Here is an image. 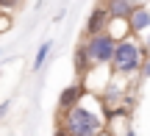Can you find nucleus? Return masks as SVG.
Segmentation results:
<instances>
[{"mask_svg": "<svg viewBox=\"0 0 150 136\" xmlns=\"http://www.w3.org/2000/svg\"><path fill=\"white\" fill-rule=\"evenodd\" d=\"M100 128H103L100 114H95V111H89L86 106L75 103V106H70V109H67L61 131L70 133V136H89V133H97Z\"/></svg>", "mask_w": 150, "mask_h": 136, "instance_id": "f257e3e1", "label": "nucleus"}, {"mask_svg": "<svg viewBox=\"0 0 150 136\" xmlns=\"http://www.w3.org/2000/svg\"><path fill=\"white\" fill-rule=\"evenodd\" d=\"M142 44L136 39H122V42L114 44V53H111V64L120 75H128V72H136L142 67Z\"/></svg>", "mask_w": 150, "mask_h": 136, "instance_id": "f03ea898", "label": "nucleus"}, {"mask_svg": "<svg viewBox=\"0 0 150 136\" xmlns=\"http://www.w3.org/2000/svg\"><path fill=\"white\" fill-rule=\"evenodd\" d=\"M114 36L111 33H106V31H97V33H89V42L83 44V50H86V56H89V61L92 64H108L111 61V53H114Z\"/></svg>", "mask_w": 150, "mask_h": 136, "instance_id": "7ed1b4c3", "label": "nucleus"}, {"mask_svg": "<svg viewBox=\"0 0 150 136\" xmlns=\"http://www.w3.org/2000/svg\"><path fill=\"white\" fill-rule=\"evenodd\" d=\"M150 25V11L147 8H131L128 11V28L134 33H145Z\"/></svg>", "mask_w": 150, "mask_h": 136, "instance_id": "20e7f679", "label": "nucleus"}, {"mask_svg": "<svg viewBox=\"0 0 150 136\" xmlns=\"http://www.w3.org/2000/svg\"><path fill=\"white\" fill-rule=\"evenodd\" d=\"M131 8H134L131 0H108V3H106V11H108L111 20H125Z\"/></svg>", "mask_w": 150, "mask_h": 136, "instance_id": "39448f33", "label": "nucleus"}, {"mask_svg": "<svg viewBox=\"0 0 150 136\" xmlns=\"http://www.w3.org/2000/svg\"><path fill=\"white\" fill-rule=\"evenodd\" d=\"M106 20H108V11L106 8H95L89 17V22H86V33H97L106 28Z\"/></svg>", "mask_w": 150, "mask_h": 136, "instance_id": "423d86ee", "label": "nucleus"}, {"mask_svg": "<svg viewBox=\"0 0 150 136\" xmlns=\"http://www.w3.org/2000/svg\"><path fill=\"white\" fill-rule=\"evenodd\" d=\"M50 50H53V42H42L39 44V50H36V56H33V72H39L45 67V61H47V56H50Z\"/></svg>", "mask_w": 150, "mask_h": 136, "instance_id": "0eeeda50", "label": "nucleus"}, {"mask_svg": "<svg viewBox=\"0 0 150 136\" xmlns=\"http://www.w3.org/2000/svg\"><path fill=\"white\" fill-rule=\"evenodd\" d=\"M81 94H83V92H81V86H67L64 92H61V100H59L61 109H70V106H75V103L81 100Z\"/></svg>", "mask_w": 150, "mask_h": 136, "instance_id": "6e6552de", "label": "nucleus"}, {"mask_svg": "<svg viewBox=\"0 0 150 136\" xmlns=\"http://www.w3.org/2000/svg\"><path fill=\"white\" fill-rule=\"evenodd\" d=\"M20 3H22V0H0V8H3V11H11V8H17Z\"/></svg>", "mask_w": 150, "mask_h": 136, "instance_id": "1a4fd4ad", "label": "nucleus"}, {"mask_svg": "<svg viewBox=\"0 0 150 136\" xmlns=\"http://www.w3.org/2000/svg\"><path fill=\"white\" fill-rule=\"evenodd\" d=\"M142 75H147V78H150V58L145 61V67H142Z\"/></svg>", "mask_w": 150, "mask_h": 136, "instance_id": "9d476101", "label": "nucleus"}, {"mask_svg": "<svg viewBox=\"0 0 150 136\" xmlns=\"http://www.w3.org/2000/svg\"><path fill=\"white\" fill-rule=\"evenodd\" d=\"M6 111H8V103H3V106H0V117H3Z\"/></svg>", "mask_w": 150, "mask_h": 136, "instance_id": "9b49d317", "label": "nucleus"}, {"mask_svg": "<svg viewBox=\"0 0 150 136\" xmlns=\"http://www.w3.org/2000/svg\"><path fill=\"white\" fill-rule=\"evenodd\" d=\"M0 53H3V50H0Z\"/></svg>", "mask_w": 150, "mask_h": 136, "instance_id": "f8f14e48", "label": "nucleus"}]
</instances>
